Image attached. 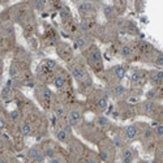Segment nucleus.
I'll list each match as a JSON object with an SVG mask.
<instances>
[{"instance_id":"39448f33","label":"nucleus","mask_w":163,"mask_h":163,"mask_svg":"<svg viewBox=\"0 0 163 163\" xmlns=\"http://www.w3.org/2000/svg\"><path fill=\"white\" fill-rule=\"evenodd\" d=\"M82 118V114L78 108H72L68 114V123L71 125H77Z\"/></svg>"},{"instance_id":"f03ea898","label":"nucleus","mask_w":163,"mask_h":163,"mask_svg":"<svg viewBox=\"0 0 163 163\" xmlns=\"http://www.w3.org/2000/svg\"><path fill=\"white\" fill-rule=\"evenodd\" d=\"M71 72H72L73 77L80 82H82L83 80H86L87 78V72L85 71V68H83L82 65H80V64H74L72 68H71Z\"/></svg>"},{"instance_id":"a878e982","label":"nucleus","mask_w":163,"mask_h":163,"mask_svg":"<svg viewBox=\"0 0 163 163\" xmlns=\"http://www.w3.org/2000/svg\"><path fill=\"white\" fill-rule=\"evenodd\" d=\"M34 5H35V8H38V9H42V7L45 5V3H43V2H37Z\"/></svg>"},{"instance_id":"9d476101","label":"nucleus","mask_w":163,"mask_h":163,"mask_svg":"<svg viewBox=\"0 0 163 163\" xmlns=\"http://www.w3.org/2000/svg\"><path fill=\"white\" fill-rule=\"evenodd\" d=\"M77 7H78L80 13H82V14H87L93 11V4L91 3H80Z\"/></svg>"},{"instance_id":"7ed1b4c3","label":"nucleus","mask_w":163,"mask_h":163,"mask_svg":"<svg viewBox=\"0 0 163 163\" xmlns=\"http://www.w3.org/2000/svg\"><path fill=\"white\" fill-rule=\"evenodd\" d=\"M27 157H29L30 159H33L34 162H37V163H42L43 159H45V154H43L42 149L37 148V146L31 148L29 152H27Z\"/></svg>"},{"instance_id":"412c9836","label":"nucleus","mask_w":163,"mask_h":163,"mask_svg":"<svg viewBox=\"0 0 163 163\" xmlns=\"http://www.w3.org/2000/svg\"><path fill=\"white\" fill-rule=\"evenodd\" d=\"M49 163H63V158L55 155V157H52V158H50Z\"/></svg>"},{"instance_id":"0eeeda50","label":"nucleus","mask_w":163,"mask_h":163,"mask_svg":"<svg viewBox=\"0 0 163 163\" xmlns=\"http://www.w3.org/2000/svg\"><path fill=\"white\" fill-rule=\"evenodd\" d=\"M134 157V152L132 148H125L121 153V161L123 163H132Z\"/></svg>"},{"instance_id":"dca6fc26","label":"nucleus","mask_w":163,"mask_h":163,"mask_svg":"<svg viewBox=\"0 0 163 163\" xmlns=\"http://www.w3.org/2000/svg\"><path fill=\"white\" fill-rule=\"evenodd\" d=\"M120 54H121V56H124V58H128L129 55H132V47H130V45H123L121 46V49H120Z\"/></svg>"},{"instance_id":"f257e3e1","label":"nucleus","mask_w":163,"mask_h":163,"mask_svg":"<svg viewBox=\"0 0 163 163\" xmlns=\"http://www.w3.org/2000/svg\"><path fill=\"white\" fill-rule=\"evenodd\" d=\"M87 63L95 69L102 68V55L95 46H91L87 52Z\"/></svg>"},{"instance_id":"4be33fe9","label":"nucleus","mask_w":163,"mask_h":163,"mask_svg":"<svg viewBox=\"0 0 163 163\" xmlns=\"http://www.w3.org/2000/svg\"><path fill=\"white\" fill-rule=\"evenodd\" d=\"M60 14H61V18H63V20H65V17H68V16H69L68 8H63V9L60 11Z\"/></svg>"},{"instance_id":"1a4fd4ad","label":"nucleus","mask_w":163,"mask_h":163,"mask_svg":"<svg viewBox=\"0 0 163 163\" xmlns=\"http://www.w3.org/2000/svg\"><path fill=\"white\" fill-rule=\"evenodd\" d=\"M112 73H114V76L116 77V80H121V78L125 76V68L121 65H116L112 68Z\"/></svg>"},{"instance_id":"4468645a","label":"nucleus","mask_w":163,"mask_h":163,"mask_svg":"<svg viewBox=\"0 0 163 163\" xmlns=\"http://www.w3.org/2000/svg\"><path fill=\"white\" fill-rule=\"evenodd\" d=\"M97 124H98L99 128H105V129H107V128L110 127V121L107 120L105 116H98V118H97Z\"/></svg>"},{"instance_id":"a211bd4d","label":"nucleus","mask_w":163,"mask_h":163,"mask_svg":"<svg viewBox=\"0 0 163 163\" xmlns=\"http://www.w3.org/2000/svg\"><path fill=\"white\" fill-rule=\"evenodd\" d=\"M154 110H155V107H154V103L153 102H146L145 105H144V111L146 114H153L154 112Z\"/></svg>"},{"instance_id":"b1692460","label":"nucleus","mask_w":163,"mask_h":163,"mask_svg":"<svg viewBox=\"0 0 163 163\" xmlns=\"http://www.w3.org/2000/svg\"><path fill=\"white\" fill-rule=\"evenodd\" d=\"M85 163H98V159L95 157H87L85 159Z\"/></svg>"},{"instance_id":"393cba45","label":"nucleus","mask_w":163,"mask_h":163,"mask_svg":"<svg viewBox=\"0 0 163 163\" xmlns=\"http://www.w3.org/2000/svg\"><path fill=\"white\" fill-rule=\"evenodd\" d=\"M155 134H157V137H158V138H161V137H162V125H158V127H157Z\"/></svg>"},{"instance_id":"9b49d317","label":"nucleus","mask_w":163,"mask_h":163,"mask_svg":"<svg viewBox=\"0 0 163 163\" xmlns=\"http://www.w3.org/2000/svg\"><path fill=\"white\" fill-rule=\"evenodd\" d=\"M63 47H64V50H59V49H58L59 55H60V56L64 59V60H69L71 56H72V50H71L67 45H63Z\"/></svg>"},{"instance_id":"aec40b11","label":"nucleus","mask_w":163,"mask_h":163,"mask_svg":"<svg viewBox=\"0 0 163 163\" xmlns=\"http://www.w3.org/2000/svg\"><path fill=\"white\" fill-rule=\"evenodd\" d=\"M21 130H22V133L25 134V136H27V134H30V133H31V128H30V125H29V124H24V125H22V128H21Z\"/></svg>"},{"instance_id":"20e7f679","label":"nucleus","mask_w":163,"mask_h":163,"mask_svg":"<svg viewBox=\"0 0 163 163\" xmlns=\"http://www.w3.org/2000/svg\"><path fill=\"white\" fill-rule=\"evenodd\" d=\"M140 136V130H138L137 125H129L124 129V137L127 141H133Z\"/></svg>"},{"instance_id":"f8f14e48","label":"nucleus","mask_w":163,"mask_h":163,"mask_svg":"<svg viewBox=\"0 0 163 163\" xmlns=\"http://www.w3.org/2000/svg\"><path fill=\"white\" fill-rule=\"evenodd\" d=\"M54 83H55V86H56L58 89H63V87H65V85H67V80H65V77L63 76V74H58V76L55 77V80H54Z\"/></svg>"},{"instance_id":"ddd939ff","label":"nucleus","mask_w":163,"mask_h":163,"mask_svg":"<svg viewBox=\"0 0 163 163\" xmlns=\"http://www.w3.org/2000/svg\"><path fill=\"white\" fill-rule=\"evenodd\" d=\"M111 93H112L114 97H121V95L125 93V87L121 85H115L112 89H111Z\"/></svg>"},{"instance_id":"2eb2a0df","label":"nucleus","mask_w":163,"mask_h":163,"mask_svg":"<svg viewBox=\"0 0 163 163\" xmlns=\"http://www.w3.org/2000/svg\"><path fill=\"white\" fill-rule=\"evenodd\" d=\"M162 77H163L162 72H150V80L154 83H161Z\"/></svg>"},{"instance_id":"f3484780","label":"nucleus","mask_w":163,"mask_h":163,"mask_svg":"<svg viewBox=\"0 0 163 163\" xmlns=\"http://www.w3.org/2000/svg\"><path fill=\"white\" fill-rule=\"evenodd\" d=\"M97 106H98V108L101 111H105L106 107H107V99H106V97H101V98H99L98 102H97Z\"/></svg>"},{"instance_id":"423d86ee","label":"nucleus","mask_w":163,"mask_h":163,"mask_svg":"<svg viewBox=\"0 0 163 163\" xmlns=\"http://www.w3.org/2000/svg\"><path fill=\"white\" fill-rule=\"evenodd\" d=\"M56 138L60 142H68L71 138V129L69 127H63L56 130Z\"/></svg>"},{"instance_id":"6ab92c4d","label":"nucleus","mask_w":163,"mask_h":163,"mask_svg":"<svg viewBox=\"0 0 163 163\" xmlns=\"http://www.w3.org/2000/svg\"><path fill=\"white\" fill-rule=\"evenodd\" d=\"M55 112H56V115L59 118H61V116H64L65 115V110H64V107L63 106H58V108L55 110Z\"/></svg>"},{"instance_id":"5701e85b","label":"nucleus","mask_w":163,"mask_h":163,"mask_svg":"<svg viewBox=\"0 0 163 163\" xmlns=\"http://www.w3.org/2000/svg\"><path fill=\"white\" fill-rule=\"evenodd\" d=\"M155 63H157V65L162 67V64H163V59H162V54H161V52H158L157 59H155Z\"/></svg>"},{"instance_id":"6e6552de","label":"nucleus","mask_w":163,"mask_h":163,"mask_svg":"<svg viewBox=\"0 0 163 163\" xmlns=\"http://www.w3.org/2000/svg\"><path fill=\"white\" fill-rule=\"evenodd\" d=\"M89 45H90V39H89L87 35H81V37H78L76 39V47L77 49H80V50L86 49Z\"/></svg>"}]
</instances>
